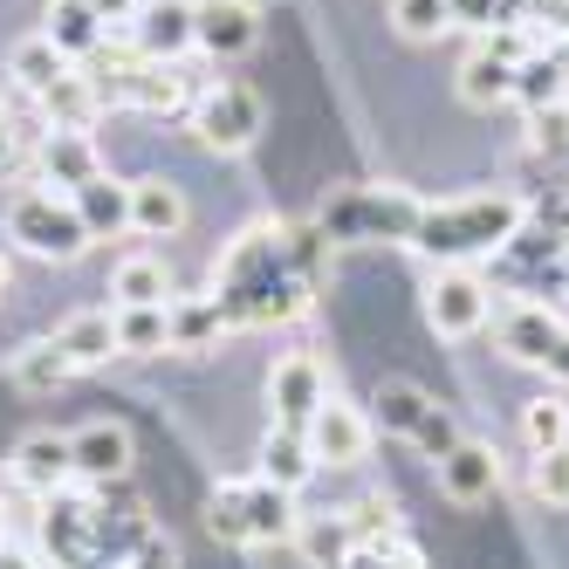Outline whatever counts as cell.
Instances as JSON below:
<instances>
[{
    "mask_svg": "<svg viewBox=\"0 0 569 569\" xmlns=\"http://www.w3.org/2000/svg\"><path fill=\"white\" fill-rule=\"evenodd\" d=\"M56 350L69 357V371H90V363L117 357V330H110V309H83V316H69L62 330H56Z\"/></svg>",
    "mask_w": 569,
    "mask_h": 569,
    "instance_id": "d4e9b609",
    "label": "cell"
},
{
    "mask_svg": "<svg viewBox=\"0 0 569 569\" xmlns=\"http://www.w3.org/2000/svg\"><path fill=\"white\" fill-rule=\"evenodd\" d=\"M378 426H385V432H398V439H412L426 460H446V453L460 446L453 412H446V405H432L419 385H405V378H391V385L378 391Z\"/></svg>",
    "mask_w": 569,
    "mask_h": 569,
    "instance_id": "52a82bcc",
    "label": "cell"
},
{
    "mask_svg": "<svg viewBox=\"0 0 569 569\" xmlns=\"http://www.w3.org/2000/svg\"><path fill=\"white\" fill-rule=\"evenodd\" d=\"M309 473H316V453H309V439L302 432H268L261 439V480H274L281 495H302L309 487Z\"/></svg>",
    "mask_w": 569,
    "mask_h": 569,
    "instance_id": "484cf974",
    "label": "cell"
},
{
    "mask_svg": "<svg viewBox=\"0 0 569 569\" xmlns=\"http://www.w3.org/2000/svg\"><path fill=\"white\" fill-rule=\"evenodd\" d=\"M515 8H521V0H453V28H473V34H495V28L521 21Z\"/></svg>",
    "mask_w": 569,
    "mask_h": 569,
    "instance_id": "e575fe53",
    "label": "cell"
},
{
    "mask_svg": "<svg viewBox=\"0 0 569 569\" xmlns=\"http://www.w3.org/2000/svg\"><path fill=\"white\" fill-rule=\"evenodd\" d=\"M261 42V8L254 0H192V49L213 62H240Z\"/></svg>",
    "mask_w": 569,
    "mask_h": 569,
    "instance_id": "8fae6325",
    "label": "cell"
},
{
    "mask_svg": "<svg viewBox=\"0 0 569 569\" xmlns=\"http://www.w3.org/2000/svg\"><path fill=\"white\" fill-rule=\"evenodd\" d=\"M0 117H8V103H0Z\"/></svg>",
    "mask_w": 569,
    "mask_h": 569,
    "instance_id": "bcb514c9",
    "label": "cell"
},
{
    "mask_svg": "<svg viewBox=\"0 0 569 569\" xmlns=\"http://www.w3.org/2000/svg\"><path fill=\"white\" fill-rule=\"evenodd\" d=\"M14 480L28 487V495H62V487L76 480V460H69V432H28L14 446Z\"/></svg>",
    "mask_w": 569,
    "mask_h": 569,
    "instance_id": "e0dca14e",
    "label": "cell"
},
{
    "mask_svg": "<svg viewBox=\"0 0 569 569\" xmlns=\"http://www.w3.org/2000/svg\"><path fill=\"white\" fill-rule=\"evenodd\" d=\"M521 439L528 453H549V446H569V398L562 391H542L521 405Z\"/></svg>",
    "mask_w": 569,
    "mask_h": 569,
    "instance_id": "4dcf8cb0",
    "label": "cell"
},
{
    "mask_svg": "<svg viewBox=\"0 0 569 569\" xmlns=\"http://www.w3.org/2000/svg\"><path fill=\"white\" fill-rule=\"evenodd\" d=\"M296 556L309 569H350L357 556V536H350V515H296Z\"/></svg>",
    "mask_w": 569,
    "mask_h": 569,
    "instance_id": "44dd1931",
    "label": "cell"
},
{
    "mask_svg": "<svg viewBox=\"0 0 569 569\" xmlns=\"http://www.w3.org/2000/svg\"><path fill=\"white\" fill-rule=\"evenodd\" d=\"M42 103V117H49V131H90L97 117H103V90H97V76L83 69V62H69L56 83L34 97Z\"/></svg>",
    "mask_w": 569,
    "mask_h": 569,
    "instance_id": "2e32d148",
    "label": "cell"
},
{
    "mask_svg": "<svg viewBox=\"0 0 569 569\" xmlns=\"http://www.w3.org/2000/svg\"><path fill=\"white\" fill-rule=\"evenodd\" d=\"M562 97H569V69L556 62V49L528 56V62L515 69V103H521V110H549V103H562Z\"/></svg>",
    "mask_w": 569,
    "mask_h": 569,
    "instance_id": "f546056e",
    "label": "cell"
},
{
    "mask_svg": "<svg viewBox=\"0 0 569 569\" xmlns=\"http://www.w3.org/2000/svg\"><path fill=\"white\" fill-rule=\"evenodd\" d=\"M8 289H14V268H8V254H0V302H8Z\"/></svg>",
    "mask_w": 569,
    "mask_h": 569,
    "instance_id": "7bdbcfd3",
    "label": "cell"
},
{
    "mask_svg": "<svg viewBox=\"0 0 569 569\" xmlns=\"http://www.w3.org/2000/svg\"><path fill=\"white\" fill-rule=\"evenodd\" d=\"M385 569H426V562H419V549H412V542H405V549H398V556H391Z\"/></svg>",
    "mask_w": 569,
    "mask_h": 569,
    "instance_id": "60d3db41",
    "label": "cell"
},
{
    "mask_svg": "<svg viewBox=\"0 0 569 569\" xmlns=\"http://www.w3.org/2000/svg\"><path fill=\"white\" fill-rule=\"evenodd\" d=\"M69 199H76V213H83L90 240H117V233H131V186H124V179L97 172L90 186H76Z\"/></svg>",
    "mask_w": 569,
    "mask_h": 569,
    "instance_id": "7402d4cb",
    "label": "cell"
},
{
    "mask_svg": "<svg viewBox=\"0 0 569 569\" xmlns=\"http://www.w3.org/2000/svg\"><path fill=\"white\" fill-rule=\"evenodd\" d=\"M8 240H14L21 254H34V261H76V254L90 248V227H83V213H76L69 192L34 186V192H14Z\"/></svg>",
    "mask_w": 569,
    "mask_h": 569,
    "instance_id": "5b68a950",
    "label": "cell"
},
{
    "mask_svg": "<svg viewBox=\"0 0 569 569\" xmlns=\"http://www.w3.org/2000/svg\"><path fill=\"white\" fill-rule=\"evenodd\" d=\"M97 172H103V158H97L90 131H49L42 138V186L49 192H76V186H90Z\"/></svg>",
    "mask_w": 569,
    "mask_h": 569,
    "instance_id": "ac0fdd59",
    "label": "cell"
},
{
    "mask_svg": "<svg viewBox=\"0 0 569 569\" xmlns=\"http://www.w3.org/2000/svg\"><path fill=\"white\" fill-rule=\"evenodd\" d=\"M0 569H42V562H34L28 549H8V542H0Z\"/></svg>",
    "mask_w": 569,
    "mask_h": 569,
    "instance_id": "ab89813d",
    "label": "cell"
},
{
    "mask_svg": "<svg viewBox=\"0 0 569 569\" xmlns=\"http://www.w3.org/2000/svg\"><path fill=\"white\" fill-rule=\"evenodd\" d=\"M528 495L549 501V508H569V446L536 453V467H528Z\"/></svg>",
    "mask_w": 569,
    "mask_h": 569,
    "instance_id": "836d02e7",
    "label": "cell"
},
{
    "mask_svg": "<svg viewBox=\"0 0 569 569\" xmlns=\"http://www.w3.org/2000/svg\"><path fill=\"white\" fill-rule=\"evenodd\" d=\"M192 138L207 144L213 158H240V151H254L261 124H268V110L248 83H213L207 97H192Z\"/></svg>",
    "mask_w": 569,
    "mask_h": 569,
    "instance_id": "8992f818",
    "label": "cell"
},
{
    "mask_svg": "<svg viewBox=\"0 0 569 569\" xmlns=\"http://www.w3.org/2000/svg\"><path fill=\"white\" fill-rule=\"evenodd\" d=\"M453 90H460L467 110H501V103H515V62H501L487 42H473L460 76H453Z\"/></svg>",
    "mask_w": 569,
    "mask_h": 569,
    "instance_id": "d6986e66",
    "label": "cell"
},
{
    "mask_svg": "<svg viewBox=\"0 0 569 569\" xmlns=\"http://www.w3.org/2000/svg\"><path fill=\"white\" fill-rule=\"evenodd\" d=\"M21 158H28V131H14L8 117H0V179H8V172L21 166Z\"/></svg>",
    "mask_w": 569,
    "mask_h": 569,
    "instance_id": "74e56055",
    "label": "cell"
},
{
    "mask_svg": "<svg viewBox=\"0 0 569 569\" xmlns=\"http://www.w3.org/2000/svg\"><path fill=\"white\" fill-rule=\"evenodd\" d=\"M556 8H562V0H556Z\"/></svg>",
    "mask_w": 569,
    "mask_h": 569,
    "instance_id": "7dc6e473",
    "label": "cell"
},
{
    "mask_svg": "<svg viewBox=\"0 0 569 569\" xmlns=\"http://www.w3.org/2000/svg\"><path fill=\"white\" fill-rule=\"evenodd\" d=\"M501 350L528 371H549L556 385H569V322L549 316L542 302H515L501 316Z\"/></svg>",
    "mask_w": 569,
    "mask_h": 569,
    "instance_id": "ba28073f",
    "label": "cell"
},
{
    "mask_svg": "<svg viewBox=\"0 0 569 569\" xmlns=\"http://www.w3.org/2000/svg\"><path fill=\"white\" fill-rule=\"evenodd\" d=\"M391 28L405 42H439L453 34V0H391Z\"/></svg>",
    "mask_w": 569,
    "mask_h": 569,
    "instance_id": "1f68e13d",
    "label": "cell"
},
{
    "mask_svg": "<svg viewBox=\"0 0 569 569\" xmlns=\"http://www.w3.org/2000/svg\"><path fill=\"white\" fill-rule=\"evenodd\" d=\"M528 144L536 151H569V97L562 103H549V110H528Z\"/></svg>",
    "mask_w": 569,
    "mask_h": 569,
    "instance_id": "d590c367",
    "label": "cell"
},
{
    "mask_svg": "<svg viewBox=\"0 0 569 569\" xmlns=\"http://www.w3.org/2000/svg\"><path fill=\"white\" fill-rule=\"evenodd\" d=\"M549 49H556V62L569 69V28H556V42H549Z\"/></svg>",
    "mask_w": 569,
    "mask_h": 569,
    "instance_id": "b9f144b4",
    "label": "cell"
},
{
    "mask_svg": "<svg viewBox=\"0 0 569 569\" xmlns=\"http://www.w3.org/2000/svg\"><path fill=\"white\" fill-rule=\"evenodd\" d=\"M172 302L158 309H110V330H117V357H158L172 350V322H166Z\"/></svg>",
    "mask_w": 569,
    "mask_h": 569,
    "instance_id": "83f0119b",
    "label": "cell"
},
{
    "mask_svg": "<svg viewBox=\"0 0 569 569\" xmlns=\"http://www.w3.org/2000/svg\"><path fill=\"white\" fill-rule=\"evenodd\" d=\"M207 528L233 549H268L296 536V495H281L274 480L248 473V480H220L207 495Z\"/></svg>",
    "mask_w": 569,
    "mask_h": 569,
    "instance_id": "277c9868",
    "label": "cell"
},
{
    "mask_svg": "<svg viewBox=\"0 0 569 569\" xmlns=\"http://www.w3.org/2000/svg\"><path fill=\"white\" fill-rule=\"evenodd\" d=\"M90 8H97V21H103V28H131L144 0H90Z\"/></svg>",
    "mask_w": 569,
    "mask_h": 569,
    "instance_id": "f35d334b",
    "label": "cell"
},
{
    "mask_svg": "<svg viewBox=\"0 0 569 569\" xmlns=\"http://www.w3.org/2000/svg\"><path fill=\"white\" fill-rule=\"evenodd\" d=\"M166 322H172V350H213L227 337V316L213 296H172Z\"/></svg>",
    "mask_w": 569,
    "mask_h": 569,
    "instance_id": "4316f807",
    "label": "cell"
},
{
    "mask_svg": "<svg viewBox=\"0 0 569 569\" xmlns=\"http://www.w3.org/2000/svg\"><path fill=\"white\" fill-rule=\"evenodd\" d=\"M528 199L521 192H467V199H426V213L412 227V248L432 268H473L487 254H501L521 240Z\"/></svg>",
    "mask_w": 569,
    "mask_h": 569,
    "instance_id": "7a4b0ae2",
    "label": "cell"
},
{
    "mask_svg": "<svg viewBox=\"0 0 569 569\" xmlns=\"http://www.w3.org/2000/svg\"><path fill=\"white\" fill-rule=\"evenodd\" d=\"M69 69V56L49 42V34H21L14 42V56H8V76H14V90H28V97H42L56 76Z\"/></svg>",
    "mask_w": 569,
    "mask_h": 569,
    "instance_id": "f1b7e54d",
    "label": "cell"
},
{
    "mask_svg": "<svg viewBox=\"0 0 569 569\" xmlns=\"http://www.w3.org/2000/svg\"><path fill=\"white\" fill-rule=\"evenodd\" d=\"M131 569H179V549L166 536H144V549L131 556Z\"/></svg>",
    "mask_w": 569,
    "mask_h": 569,
    "instance_id": "8d00e7d4",
    "label": "cell"
},
{
    "mask_svg": "<svg viewBox=\"0 0 569 569\" xmlns=\"http://www.w3.org/2000/svg\"><path fill=\"white\" fill-rule=\"evenodd\" d=\"M69 460H76V480H124L131 473V432L117 426V419H90V426H76L69 432Z\"/></svg>",
    "mask_w": 569,
    "mask_h": 569,
    "instance_id": "4fadbf2b",
    "label": "cell"
},
{
    "mask_svg": "<svg viewBox=\"0 0 569 569\" xmlns=\"http://www.w3.org/2000/svg\"><path fill=\"white\" fill-rule=\"evenodd\" d=\"M0 542H8V501H0Z\"/></svg>",
    "mask_w": 569,
    "mask_h": 569,
    "instance_id": "ee69618b",
    "label": "cell"
},
{
    "mask_svg": "<svg viewBox=\"0 0 569 569\" xmlns=\"http://www.w3.org/2000/svg\"><path fill=\"white\" fill-rule=\"evenodd\" d=\"M131 233L138 240L186 233V192L172 179H131Z\"/></svg>",
    "mask_w": 569,
    "mask_h": 569,
    "instance_id": "ffe728a7",
    "label": "cell"
},
{
    "mask_svg": "<svg viewBox=\"0 0 569 569\" xmlns=\"http://www.w3.org/2000/svg\"><path fill=\"white\" fill-rule=\"evenodd\" d=\"M371 432H378V426L363 419L357 405H343V398H322V412L302 426L316 467H357L363 453H371Z\"/></svg>",
    "mask_w": 569,
    "mask_h": 569,
    "instance_id": "7c38bea8",
    "label": "cell"
},
{
    "mask_svg": "<svg viewBox=\"0 0 569 569\" xmlns=\"http://www.w3.org/2000/svg\"><path fill=\"white\" fill-rule=\"evenodd\" d=\"M110 296L117 309H158V302H172V268L158 254H124L110 268Z\"/></svg>",
    "mask_w": 569,
    "mask_h": 569,
    "instance_id": "cb8c5ba5",
    "label": "cell"
},
{
    "mask_svg": "<svg viewBox=\"0 0 569 569\" xmlns=\"http://www.w3.org/2000/svg\"><path fill=\"white\" fill-rule=\"evenodd\" d=\"M131 49L144 62H179L192 56V0H144L131 21Z\"/></svg>",
    "mask_w": 569,
    "mask_h": 569,
    "instance_id": "5bb4252c",
    "label": "cell"
},
{
    "mask_svg": "<svg viewBox=\"0 0 569 569\" xmlns=\"http://www.w3.org/2000/svg\"><path fill=\"white\" fill-rule=\"evenodd\" d=\"M322 268H330V240L322 227H289V220H254L233 233V248L213 268V302L227 330H274V322L309 316Z\"/></svg>",
    "mask_w": 569,
    "mask_h": 569,
    "instance_id": "6da1fadb",
    "label": "cell"
},
{
    "mask_svg": "<svg viewBox=\"0 0 569 569\" xmlns=\"http://www.w3.org/2000/svg\"><path fill=\"white\" fill-rule=\"evenodd\" d=\"M8 378H14L21 391H56V385L76 378V371H69V357L56 350V337H42V343H28V350L14 357V371H8Z\"/></svg>",
    "mask_w": 569,
    "mask_h": 569,
    "instance_id": "d6a6232c",
    "label": "cell"
},
{
    "mask_svg": "<svg viewBox=\"0 0 569 569\" xmlns=\"http://www.w3.org/2000/svg\"><path fill=\"white\" fill-rule=\"evenodd\" d=\"M432 467H439V495L460 501V508H480L501 487V460H495V446H480V439H460L453 453L432 460Z\"/></svg>",
    "mask_w": 569,
    "mask_h": 569,
    "instance_id": "9a60e30c",
    "label": "cell"
},
{
    "mask_svg": "<svg viewBox=\"0 0 569 569\" xmlns=\"http://www.w3.org/2000/svg\"><path fill=\"white\" fill-rule=\"evenodd\" d=\"M562 281H569V248H562Z\"/></svg>",
    "mask_w": 569,
    "mask_h": 569,
    "instance_id": "f6af8a7d",
    "label": "cell"
},
{
    "mask_svg": "<svg viewBox=\"0 0 569 569\" xmlns=\"http://www.w3.org/2000/svg\"><path fill=\"white\" fill-rule=\"evenodd\" d=\"M487 316H495V289L473 274V268H439L432 274V289H426V322L439 337H480L487 330Z\"/></svg>",
    "mask_w": 569,
    "mask_h": 569,
    "instance_id": "9c48e42d",
    "label": "cell"
},
{
    "mask_svg": "<svg viewBox=\"0 0 569 569\" xmlns=\"http://www.w3.org/2000/svg\"><path fill=\"white\" fill-rule=\"evenodd\" d=\"M49 42L69 56V62H97V49L110 42V28L97 21V8L90 0H49Z\"/></svg>",
    "mask_w": 569,
    "mask_h": 569,
    "instance_id": "603a6c76",
    "label": "cell"
},
{
    "mask_svg": "<svg viewBox=\"0 0 569 569\" xmlns=\"http://www.w3.org/2000/svg\"><path fill=\"white\" fill-rule=\"evenodd\" d=\"M322 398H330L322 357H309V350L274 357V371H268V412H274V426H281V432H302V426L322 412Z\"/></svg>",
    "mask_w": 569,
    "mask_h": 569,
    "instance_id": "30bf717a",
    "label": "cell"
},
{
    "mask_svg": "<svg viewBox=\"0 0 569 569\" xmlns=\"http://www.w3.org/2000/svg\"><path fill=\"white\" fill-rule=\"evenodd\" d=\"M419 213H426V199L405 192V186H343L337 199H322L316 227L330 248H385V240L412 248Z\"/></svg>",
    "mask_w": 569,
    "mask_h": 569,
    "instance_id": "3957f363",
    "label": "cell"
}]
</instances>
